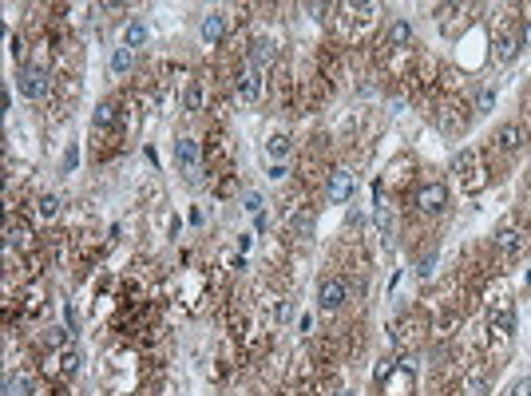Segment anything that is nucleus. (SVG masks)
<instances>
[{
	"label": "nucleus",
	"instance_id": "nucleus-26",
	"mask_svg": "<svg viewBox=\"0 0 531 396\" xmlns=\"http://www.w3.org/2000/svg\"><path fill=\"white\" fill-rule=\"evenodd\" d=\"M246 211L250 214H262V195H258V190H246Z\"/></svg>",
	"mask_w": 531,
	"mask_h": 396
},
{
	"label": "nucleus",
	"instance_id": "nucleus-12",
	"mask_svg": "<svg viewBox=\"0 0 531 396\" xmlns=\"http://www.w3.org/2000/svg\"><path fill=\"white\" fill-rule=\"evenodd\" d=\"M147 36H151V32H147V24H139V20H131V24H127V32H124V48H131V52H135V48H143V44H147Z\"/></svg>",
	"mask_w": 531,
	"mask_h": 396
},
{
	"label": "nucleus",
	"instance_id": "nucleus-27",
	"mask_svg": "<svg viewBox=\"0 0 531 396\" xmlns=\"http://www.w3.org/2000/svg\"><path fill=\"white\" fill-rule=\"evenodd\" d=\"M309 230H313V218H309V214H301V218H297V234H309Z\"/></svg>",
	"mask_w": 531,
	"mask_h": 396
},
{
	"label": "nucleus",
	"instance_id": "nucleus-10",
	"mask_svg": "<svg viewBox=\"0 0 531 396\" xmlns=\"http://www.w3.org/2000/svg\"><path fill=\"white\" fill-rule=\"evenodd\" d=\"M519 52V36H511V32H504V36L495 40V60L500 63H511Z\"/></svg>",
	"mask_w": 531,
	"mask_h": 396
},
{
	"label": "nucleus",
	"instance_id": "nucleus-14",
	"mask_svg": "<svg viewBox=\"0 0 531 396\" xmlns=\"http://www.w3.org/2000/svg\"><path fill=\"white\" fill-rule=\"evenodd\" d=\"M266 155H270V159H278V162H282L285 155H290V135H285V131H278V135H270V139H266Z\"/></svg>",
	"mask_w": 531,
	"mask_h": 396
},
{
	"label": "nucleus",
	"instance_id": "nucleus-19",
	"mask_svg": "<svg viewBox=\"0 0 531 396\" xmlns=\"http://www.w3.org/2000/svg\"><path fill=\"white\" fill-rule=\"evenodd\" d=\"M408 40H412V28H408L405 20H396V24L389 28V44H393V48H401V44H408Z\"/></svg>",
	"mask_w": 531,
	"mask_h": 396
},
{
	"label": "nucleus",
	"instance_id": "nucleus-17",
	"mask_svg": "<svg viewBox=\"0 0 531 396\" xmlns=\"http://www.w3.org/2000/svg\"><path fill=\"white\" fill-rule=\"evenodd\" d=\"M36 211H40V218H44V222H52V218L60 214V198H56V195H44V198L36 202Z\"/></svg>",
	"mask_w": 531,
	"mask_h": 396
},
{
	"label": "nucleus",
	"instance_id": "nucleus-1",
	"mask_svg": "<svg viewBox=\"0 0 531 396\" xmlns=\"http://www.w3.org/2000/svg\"><path fill=\"white\" fill-rule=\"evenodd\" d=\"M345 297H349V282H345V277H325L322 289H317V305H322L325 313H337L341 305H345Z\"/></svg>",
	"mask_w": 531,
	"mask_h": 396
},
{
	"label": "nucleus",
	"instance_id": "nucleus-23",
	"mask_svg": "<svg viewBox=\"0 0 531 396\" xmlns=\"http://www.w3.org/2000/svg\"><path fill=\"white\" fill-rule=\"evenodd\" d=\"M44 341H48L52 349H63L68 341H72V333H68V329H48V337H44Z\"/></svg>",
	"mask_w": 531,
	"mask_h": 396
},
{
	"label": "nucleus",
	"instance_id": "nucleus-21",
	"mask_svg": "<svg viewBox=\"0 0 531 396\" xmlns=\"http://www.w3.org/2000/svg\"><path fill=\"white\" fill-rule=\"evenodd\" d=\"M75 372H80V357L68 349V353L60 357V376H75Z\"/></svg>",
	"mask_w": 531,
	"mask_h": 396
},
{
	"label": "nucleus",
	"instance_id": "nucleus-7",
	"mask_svg": "<svg viewBox=\"0 0 531 396\" xmlns=\"http://www.w3.org/2000/svg\"><path fill=\"white\" fill-rule=\"evenodd\" d=\"M258 91H262L258 68H246V72L238 75V99H242V103H254V99H258Z\"/></svg>",
	"mask_w": 531,
	"mask_h": 396
},
{
	"label": "nucleus",
	"instance_id": "nucleus-20",
	"mask_svg": "<svg viewBox=\"0 0 531 396\" xmlns=\"http://www.w3.org/2000/svg\"><path fill=\"white\" fill-rule=\"evenodd\" d=\"M112 72L119 75V72H131V48H124V44H119V48L112 52Z\"/></svg>",
	"mask_w": 531,
	"mask_h": 396
},
{
	"label": "nucleus",
	"instance_id": "nucleus-24",
	"mask_svg": "<svg viewBox=\"0 0 531 396\" xmlns=\"http://www.w3.org/2000/svg\"><path fill=\"white\" fill-rule=\"evenodd\" d=\"M492 103H495V91H492V87H484V91H480V99H476V112H480V115H488V112H492Z\"/></svg>",
	"mask_w": 531,
	"mask_h": 396
},
{
	"label": "nucleus",
	"instance_id": "nucleus-3",
	"mask_svg": "<svg viewBox=\"0 0 531 396\" xmlns=\"http://www.w3.org/2000/svg\"><path fill=\"white\" fill-rule=\"evenodd\" d=\"M353 190H357L353 171H334L329 174V202H334V206H345L349 198H353Z\"/></svg>",
	"mask_w": 531,
	"mask_h": 396
},
{
	"label": "nucleus",
	"instance_id": "nucleus-4",
	"mask_svg": "<svg viewBox=\"0 0 531 396\" xmlns=\"http://www.w3.org/2000/svg\"><path fill=\"white\" fill-rule=\"evenodd\" d=\"M444 202H448V190L440 183H424L417 190V211L424 214H436V211H444Z\"/></svg>",
	"mask_w": 531,
	"mask_h": 396
},
{
	"label": "nucleus",
	"instance_id": "nucleus-8",
	"mask_svg": "<svg viewBox=\"0 0 531 396\" xmlns=\"http://www.w3.org/2000/svg\"><path fill=\"white\" fill-rule=\"evenodd\" d=\"M495 143H500V151H519V147H523V127H519V123H507V127H500V135H495Z\"/></svg>",
	"mask_w": 531,
	"mask_h": 396
},
{
	"label": "nucleus",
	"instance_id": "nucleus-9",
	"mask_svg": "<svg viewBox=\"0 0 531 396\" xmlns=\"http://www.w3.org/2000/svg\"><path fill=\"white\" fill-rule=\"evenodd\" d=\"M223 32H226L223 13H210L207 20H202V44H218V40H223Z\"/></svg>",
	"mask_w": 531,
	"mask_h": 396
},
{
	"label": "nucleus",
	"instance_id": "nucleus-29",
	"mask_svg": "<svg viewBox=\"0 0 531 396\" xmlns=\"http://www.w3.org/2000/svg\"><path fill=\"white\" fill-rule=\"evenodd\" d=\"M519 44H528V48H531V20L523 24V36H519Z\"/></svg>",
	"mask_w": 531,
	"mask_h": 396
},
{
	"label": "nucleus",
	"instance_id": "nucleus-13",
	"mask_svg": "<svg viewBox=\"0 0 531 396\" xmlns=\"http://www.w3.org/2000/svg\"><path fill=\"white\" fill-rule=\"evenodd\" d=\"M32 393V381H28L24 372H8V381H4V396H28Z\"/></svg>",
	"mask_w": 531,
	"mask_h": 396
},
{
	"label": "nucleus",
	"instance_id": "nucleus-2",
	"mask_svg": "<svg viewBox=\"0 0 531 396\" xmlns=\"http://www.w3.org/2000/svg\"><path fill=\"white\" fill-rule=\"evenodd\" d=\"M174 162H179V171L195 183L198 178V143L195 139H179V143H174Z\"/></svg>",
	"mask_w": 531,
	"mask_h": 396
},
{
	"label": "nucleus",
	"instance_id": "nucleus-30",
	"mask_svg": "<svg viewBox=\"0 0 531 396\" xmlns=\"http://www.w3.org/2000/svg\"><path fill=\"white\" fill-rule=\"evenodd\" d=\"M341 396H349V393H341Z\"/></svg>",
	"mask_w": 531,
	"mask_h": 396
},
{
	"label": "nucleus",
	"instance_id": "nucleus-5",
	"mask_svg": "<svg viewBox=\"0 0 531 396\" xmlns=\"http://www.w3.org/2000/svg\"><path fill=\"white\" fill-rule=\"evenodd\" d=\"M44 87H48V72H44V68H24V72H20V96L24 99H40Z\"/></svg>",
	"mask_w": 531,
	"mask_h": 396
},
{
	"label": "nucleus",
	"instance_id": "nucleus-6",
	"mask_svg": "<svg viewBox=\"0 0 531 396\" xmlns=\"http://www.w3.org/2000/svg\"><path fill=\"white\" fill-rule=\"evenodd\" d=\"M523 246H528V238L519 234V230H504V234L495 238V250H500V258H504V261L519 258V254H523Z\"/></svg>",
	"mask_w": 531,
	"mask_h": 396
},
{
	"label": "nucleus",
	"instance_id": "nucleus-28",
	"mask_svg": "<svg viewBox=\"0 0 531 396\" xmlns=\"http://www.w3.org/2000/svg\"><path fill=\"white\" fill-rule=\"evenodd\" d=\"M511 396H531V381H519L516 388H511Z\"/></svg>",
	"mask_w": 531,
	"mask_h": 396
},
{
	"label": "nucleus",
	"instance_id": "nucleus-11",
	"mask_svg": "<svg viewBox=\"0 0 531 396\" xmlns=\"http://www.w3.org/2000/svg\"><path fill=\"white\" fill-rule=\"evenodd\" d=\"M492 329L495 333H504V337H511V329H516V313H511V305L492 310Z\"/></svg>",
	"mask_w": 531,
	"mask_h": 396
},
{
	"label": "nucleus",
	"instance_id": "nucleus-16",
	"mask_svg": "<svg viewBox=\"0 0 531 396\" xmlns=\"http://www.w3.org/2000/svg\"><path fill=\"white\" fill-rule=\"evenodd\" d=\"M4 242H8V250H20V246H28V226L13 222L8 230H4Z\"/></svg>",
	"mask_w": 531,
	"mask_h": 396
},
{
	"label": "nucleus",
	"instance_id": "nucleus-18",
	"mask_svg": "<svg viewBox=\"0 0 531 396\" xmlns=\"http://www.w3.org/2000/svg\"><path fill=\"white\" fill-rule=\"evenodd\" d=\"M270 60H274V44H270V40H258V44H254V56H250V68L270 63Z\"/></svg>",
	"mask_w": 531,
	"mask_h": 396
},
{
	"label": "nucleus",
	"instance_id": "nucleus-25",
	"mask_svg": "<svg viewBox=\"0 0 531 396\" xmlns=\"http://www.w3.org/2000/svg\"><path fill=\"white\" fill-rule=\"evenodd\" d=\"M112 119H115V107H112V103H99V107H96V127H107Z\"/></svg>",
	"mask_w": 531,
	"mask_h": 396
},
{
	"label": "nucleus",
	"instance_id": "nucleus-22",
	"mask_svg": "<svg viewBox=\"0 0 531 396\" xmlns=\"http://www.w3.org/2000/svg\"><path fill=\"white\" fill-rule=\"evenodd\" d=\"M433 270H436V254H424V258H420V266H417V277H420V282H428V277H433Z\"/></svg>",
	"mask_w": 531,
	"mask_h": 396
},
{
	"label": "nucleus",
	"instance_id": "nucleus-15",
	"mask_svg": "<svg viewBox=\"0 0 531 396\" xmlns=\"http://www.w3.org/2000/svg\"><path fill=\"white\" fill-rule=\"evenodd\" d=\"M202 107V87H198V79H190L183 91V112H198Z\"/></svg>",
	"mask_w": 531,
	"mask_h": 396
}]
</instances>
